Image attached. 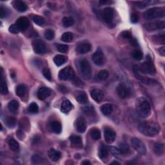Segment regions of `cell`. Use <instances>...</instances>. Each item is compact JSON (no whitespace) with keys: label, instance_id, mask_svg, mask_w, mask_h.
Segmentation results:
<instances>
[{"label":"cell","instance_id":"cell-1","mask_svg":"<svg viewBox=\"0 0 165 165\" xmlns=\"http://www.w3.org/2000/svg\"><path fill=\"white\" fill-rule=\"evenodd\" d=\"M160 128L154 122H143L138 126V130L143 135L148 137H154L158 134Z\"/></svg>","mask_w":165,"mask_h":165},{"label":"cell","instance_id":"cell-2","mask_svg":"<svg viewBox=\"0 0 165 165\" xmlns=\"http://www.w3.org/2000/svg\"><path fill=\"white\" fill-rule=\"evenodd\" d=\"M136 110L139 116L143 117H147L150 115V105L145 98L141 97L137 99Z\"/></svg>","mask_w":165,"mask_h":165},{"label":"cell","instance_id":"cell-3","mask_svg":"<svg viewBox=\"0 0 165 165\" xmlns=\"http://www.w3.org/2000/svg\"><path fill=\"white\" fill-rule=\"evenodd\" d=\"M165 16V10L161 7H154L147 10L144 13V18L147 20H152L157 18H164Z\"/></svg>","mask_w":165,"mask_h":165},{"label":"cell","instance_id":"cell-4","mask_svg":"<svg viewBox=\"0 0 165 165\" xmlns=\"http://www.w3.org/2000/svg\"><path fill=\"white\" fill-rule=\"evenodd\" d=\"M79 68L81 74L85 79H90L92 77V69L89 61L83 59L79 61Z\"/></svg>","mask_w":165,"mask_h":165},{"label":"cell","instance_id":"cell-5","mask_svg":"<svg viewBox=\"0 0 165 165\" xmlns=\"http://www.w3.org/2000/svg\"><path fill=\"white\" fill-rule=\"evenodd\" d=\"M139 70L143 73H144V74H147L152 76H153L156 74V69L154 65H153L150 56H147V61L141 64Z\"/></svg>","mask_w":165,"mask_h":165},{"label":"cell","instance_id":"cell-6","mask_svg":"<svg viewBox=\"0 0 165 165\" xmlns=\"http://www.w3.org/2000/svg\"><path fill=\"white\" fill-rule=\"evenodd\" d=\"M58 76L59 79L61 81L74 79L75 78V73L71 67H68L60 70Z\"/></svg>","mask_w":165,"mask_h":165},{"label":"cell","instance_id":"cell-7","mask_svg":"<svg viewBox=\"0 0 165 165\" xmlns=\"http://www.w3.org/2000/svg\"><path fill=\"white\" fill-rule=\"evenodd\" d=\"M131 144L134 150L141 155H145L147 153V148L144 144L140 139L133 137L131 140Z\"/></svg>","mask_w":165,"mask_h":165},{"label":"cell","instance_id":"cell-8","mask_svg":"<svg viewBox=\"0 0 165 165\" xmlns=\"http://www.w3.org/2000/svg\"><path fill=\"white\" fill-rule=\"evenodd\" d=\"M144 29L149 32L154 31L155 30L163 29L165 27V23L164 21H156L147 23L144 25Z\"/></svg>","mask_w":165,"mask_h":165},{"label":"cell","instance_id":"cell-9","mask_svg":"<svg viewBox=\"0 0 165 165\" xmlns=\"http://www.w3.org/2000/svg\"><path fill=\"white\" fill-rule=\"evenodd\" d=\"M92 58L94 61V63L98 65V66H101L105 62V57L104 54L101 51L100 48H98L96 51H95L92 56Z\"/></svg>","mask_w":165,"mask_h":165},{"label":"cell","instance_id":"cell-10","mask_svg":"<svg viewBox=\"0 0 165 165\" xmlns=\"http://www.w3.org/2000/svg\"><path fill=\"white\" fill-rule=\"evenodd\" d=\"M32 46L34 51L36 54H41L45 53L46 51V46L43 41L40 40L34 41L33 42Z\"/></svg>","mask_w":165,"mask_h":165},{"label":"cell","instance_id":"cell-11","mask_svg":"<svg viewBox=\"0 0 165 165\" xmlns=\"http://www.w3.org/2000/svg\"><path fill=\"white\" fill-rule=\"evenodd\" d=\"M76 130L79 133H83L87 129V122L83 117H79L75 122Z\"/></svg>","mask_w":165,"mask_h":165},{"label":"cell","instance_id":"cell-12","mask_svg":"<svg viewBox=\"0 0 165 165\" xmlns=\"http://www.w3.org/2000/svg\"><path fill=\"white\" fill-rule=\"evenodd\" d=\"M116 91L119 96L122 99H126L130 96V90L123 84L119 85L117 87Z\"/></svg>","mask_w":165,"mask_h":165},{"label":"cell","instance_id":"cell-13","mask_svg":"<svg viewBox=\"0 0 165 165\" xmlns=\"http://www.w3.org/2000/svg\"><path fill=\"white\" fill-rule=\"evenodd\" d=\"M105 141L108 143H112L116 139V133L114 130L110 128H105Z\"/></svg>","mask_w":165,"mask_h":165},{"label":"cell","instance_id":"cell-14","mask_svg":"<svg viewBox=\"0 0 165 165\" xmlns=\"http://www.w3.org/2000/svg\"><path fill=\"white\" fill-rule=\"evenodd\" d=\"M91 50V45L88 42H81L77 45L76 51L81 54L88 53Z\"/></svg>","mask_w":165,"mask_h":165},{"label":"cell","instance_id":"cell-15","mask_svg":"<svg viewBox=\"0 0 165 165\" xmlns=\"http://www.w3.org/2000/svg\"><path fill=\"white\" fill-rule=\"evenodd\" d=\"M102 17L106 23H110L112 21V19L114 17L113 9L112 8H110V7H107V8H105L103 11Z\"/></svg>","mask_w":165,"mask_h":165},{"label":"cell","instance_id":"cell-16","mask_svg":"<svg viewBox=\"0 0 165 165\" xmlns=\"http://www.w3.org/2000/svg\"><path fill=\"white\" fill-rule=\"evenodd\" d=\"M16 24L21 31H24L29 28L30 26V21L27 18L21 17L17 20Z\"/></svg>","mask_w":165,"mask_h":165},{"label":"cell","instance_id":"cell-17","mask_svg":"<svg viewBox=\"0 0 165 165\" xmlns=\"http://www.w3.org/2000/svg\"><path fill=\"white\" fill-rule=\"evenodd\" d=\"M51 90L47 87H41L37 92V98L40 100H44L51 95Z\"/></svg>","mask_w":165,"mask_h":165},{"label":"cell","instance_id":"cell-18","mask_svg":"<svg viewBox=\"0 0 165 165\" xmlns=\"http://www.w3.org/2000/svg\"><path fill=\"white\" fill-rule=\"evenodd\" d=\"M90 95L92 98L95 102L99 103L103 100V97H104V94H103L102 90H101L94 89L93 90L91 91Z\"/></svg>","mask_w":165,"mask_h":165},{"label":"cell","instance_id":"cell-19","mask_svg":"<svg viewBox=\"0 0 165 165\" xmlns=\"http://www.w3.org/2000/svg\"><path fill=\"white\" fill-rule=\"evenodd\" d=\"M13 5L15 9L21 12H25L28 9V6L26 4V3L21 1V0H16V1H13Z\"/></svg>","mask_w":165,"mask_h":165},{"label":"cell","instance_id":"cell-20","mask_svg":"<svg viewBox=\"0 0 165 165\" xmlns=\"http://www.w3.org/2000/svg\"><path fill=\"white\" fill-rule=\"evenodd\" d=\"M0 92L2 95H5L8 93V87L5 80L3 77V68H1V79H0Z\"/></svg>","mask_w":165,"mask_h":165},{"label":"cell","instance_id":"cell-21","mask_svg":"<svg viewBox=\"0 0 165 165\" xmlns=\"http://www.w3.org/2000/svg\"><path fill=\"white\" fill-rule=\"evenodd\" d=\"M48 155L49 158L53 161H57L61 158V153L60 152L56 150L51 148L48 152Z\"/></svg>","mask_w":165,"mask_h":165},{"label":"cell","instance_id":"cell-22","mask_svg":"<svg viewBox=\"0 0 165 165\" xmlns=\"http://www.w3.org/2000/svg\"><path fill=\"white\" fill-rule=\"evenodd\" d=\"M72 109V105L70 101L65 100L61 106V111L62 112L67 114Z\"/></svg>","mask_w":165,"mask_h":165},{"label":"cell","instance_id":"cell-23","mask_svg":"<svg viewBox=\"0 0 165 165\" xmlns=\"http://www.w3.org/2000/svg\"><path fill=\"white\" fill-rule=\"evenodd\" d=\"M70 141L71 142V143L74 146H75V147H81L83 146L81 137L79 136H75V135L71 136L70 137Z\"/></svg>","mask_w":165,"mask_h":165},{"label":"cell","instance_id":"cell-24","mask_svg":"<svg viewBox=\"0 0 165 165\" xmlns=\"http://www.w3.org/2000/svg\"><path fill=\"white\" fill-rule=\"evenodd\" d=\"M8 144L11 150H12L14 152L18 151L19 148H20V145H19V143H18L17 141L15 140L12 137L9 138L8 140Z\"/></svg>","mask_w":165,"mask_h":165},{"label":"cell","instance_id":"cell-25","mask_svg":"<svg viewBox=\"0 0 165 165\" xmlns=\"http://www.w3.org/2000/svg\"><path fill=\"white\" fill-rule=\"evenodd\" d=\"M164 144L161 143H155L153 145V152L157 155H162L164 153Z\"/></svg>","mask_w":165,"mask_h":165},{"label":"cell","instance_id":"cell-26","mask_svg":"<svg viewBox=\"0 0 165 165\" xmlns=\"http://www.w3.org/2000/svg\"><path fill=\"white\" fill-rule=\"evenodd\" d=\"M8 109L10 112L16 114L19 109V103L16 100L11 101L8 105Z\"/></svg>","mask_w":165,"mask_h":165},{"label":"cell","instance_id":"cell-27","mask_svg":"<svg viewBox=\"0 0 165 165\" xmlns=\"http://www.w3.org/2000/svg\"><path fill=\"white\" fill-rule=\"evenodd\" d=\"M51 128L52 131L56 133H60L62 130V126L59 121H54L51 123Z\"/></svg>","mask_w":165,"mask_h":165},{"label":"cell","instance_id":"cell-28","mask_svg":"<svg viewBox=\"0 0 165 165\" xmlns=\"http://www.w3.org/2000/svg\"><path fill=\"white\" fill-rule=\"evenodd\" d=\"M67 61V57L62 55H57L54 58V62L57 65V66H61L63 65Z\"/></svg>","mask_w":165,"mask_h":165},{"label":"cell","instance_id":"cell-29","mask_svg":"<svg viewBox=\"0 0 165 165\" xmlns=\"http://www.w3.org/2000/svg\"><path fill=\"white\" fill-rule=\"evenodd\" d=\"M112 106L110 104H105L101 106V111L105 116H109L112 112Z\"/></svg>","mask_w":165,"mask_h":165},{"label":"cell","instance_id":"cell-30","mask_svg":"<svg viewBox=\"0 0 165 165\" xmlns=\"http://www.w3.org/2000/svg\"><path fill=\"white\" fill-rule=\"evenodd\" d=\"M98 155H99V158L101 159H104L106 158L107 156H108V155H109L108 148H107L105 146L101 145L100 148H99Z\"/></svg>","mask_w":165,"mask_h":165},{"label":"cell","instance_id":"cell-31","mask_svg":"<svg viewBox=\"0 0 165 165\" xmlns=\"http://www.w3.org/2000/svg\"><path fill=\"white\" fill-rule=\"evenodd\" d=\"M152 40L154 43L157 44L164 45L165 43V36L164 34H158V35L153 36L152 37Z\"/></svg>","mask_w":165,"mask_h":165},{"label":"cell","instance_id":"cell-32","mask_svg":"<svg viewBox=\"0 0 165 165\" xmlns=\"http://www.w3.org/2000/svg\"><path fill=\"white\" fill-rule=\"evenodd\" d=\"M5 122L7 126L10 128H14V126L16 125V119L14 117H11V116L7 117L6 118Z\"/></svg>","mask_w":165,"mask_h":165},{"label":"cell","instance_id":"cell-33","mask_svg":"<svg viewBox=\"0 0 165 165\" xmlns=\"http://www.w3.org/2000/svg\"><path fill=\"white\" fill-rule=\"evenodd\" d=\"M76 100L80 104H85L88 102L87 95L85 92L80 93L76 98Z\"/></svg>","mask_w":165,"mask_h":165},{"label":"cell","instance_id":"cell-34","mask_svg":"<svg viewBox=\"0 0 165 165\" xmlns=\"http://www.w3.org/2000/svg\"><path fill=\"white\" fill-rule=\"evenodd\" d=\"M26 87L24 85H20L16 88V94L19 97L23 98L24 97L26 93Z\"/></svg>","mask_w":165,"mask_h":165},{"label":"cell","instance_id":"cell-35","mask_svg":"<svg viewBox=\"0 0 165 165\" xmlns=\"http://www.w3.org/2000/svg\"><path fill=\"white\" fill-rule=\"evenodd\" d=\"M73 37H74V36H73V34L71 32H65L62 36L61 37V40H62L63 41L65 42V43H69V42H70L72 40H73Z\"/></svg>","mask_w":165,"mask_h":165},{"label":"cell","instance_id":"cell-36","mask_svg":"<svg viewBox=\"0 0 165 165\" xmlns=\"http://www.w3.org/2000/svg\"><path fill=\"white\" fill-rule=\"evenodd\" d=\"M90 134L91 137L94 140H99L101 138L100 130L97 128H94L92 130H91Z\"/></svg>","mask_w":165,"mask_h":165},{"label":"cell","instance_id":"cell-37","mask_svg":"<svg viewBox=\"0 0 165 165\" xmlns=\"http://www.w3.org/2000/svg\"><path fill=\"white\" fill-rule=\"evenodd\" d=\"M119 150H120L121 155L127 154V153H128L129 151H130V148H129L128 145L125 143H122L120 144Z\"/></svg>","mask_w":165,"mask_h":165},{"label":"cell","instance_id":"cell-38","mask_svg":"<svg viewBox=\"0 0 165 165\" xmlns=\"http://www.w3.org/2000/svg\"><path fill=\"white\" fill-rule=\"evenodd\" d=\"M62 22L65 27H69L74 24V20L71 17H65L63 19Z\"/></svg>","mask_w":165,"mask_h":165},{"label":"cell","instance_id":"cell-39","mask_svg":"<svg viewBox=\"0 0 165 165\" xmlns=\"http://www.w3.org/2000/svg\"><path fill=\"white\" fill-rule=\"evenodd\" d=\"M109 76V72L106 70H103L98 73V78L101 81H104L108 78Z\"/></svg>","mask_w":165,"mask_h":165},{"label":"cell","instance_id":"cell-40","mask_svg":"<svg viewBox=\"0 0 165 165\" xmlns=\"http://www.w3.org/2000/svg\"><path fill=\"white\" fill-rule=\"evenodd\" d=\"M32 20L36 24L40 26L43 25L45 23V19L43 17L38 16V15L34 16L32 18Z\"/></svg>","mask_w":165,"mask_h":165},{"label":"cell","instance_id":"cell-41","mask_svg":"<svg viewBox=\"0 0 165 165\" xmlns=\"http://www.w3.org/2000/svg\"><path fill=\"white\" fill-rule=\"evenodd\" d=\"M44 36L47 40H52L54 38L55 33L54 32V30L51 29H47V30H45Z\"/></svg>","mask_w":165,"mask_h":165},{"label":"cell","instance_id":"cell-42","mask_svg":"<svg viewBox=\"0 0 165 165\" xmlns=\"http://www.w3.org/2000/svg\"><path fill=\"white\" fill-rule=\"evenodd\" d=\"M132 56L134 59L137 61H140L143 58V52L139 51V50H136V51H133V52L132 54Z\"/></svg>","mask_w":165,"mask_h":165},{"label":"cell","instance_id":"cell-43","mask_svg":"<svg viewBox=\"0 0 165 165\" xmlns=\"http://www.w3.org/2000/svg\"><path fill=\"white\" fill-rule=\"evenodd\" d=\"M29 111L32 114H37L39 112V107L36 103H32L29 106Z\"/></svg>","mask_w":165,"mask_h":165},{"label":"cell","instance_id":"cell-44","mask_svg":"<svg viewBox=\"0 0 165 165\" xmlns=\"http://www.w3.org/2000/svg\"><path fill=\"white\" fill-rule=\"evenodd\" d=\"M20 126L22 129H28L29 128V122L27 118H23L20 121Z\"/></svg>","mask_w":165,"mask_h":165},{"label":"cell","instance_id":"cell-45","mask_svg":"<svg viewBox=\"0 0 165 165\" xmlns=\"http://www.w3.org/2000/svg\"><path fill=\"white\" fill-rule=\"evenodd\" d=\"M9 31L11 33L15 34H18L19 32L21 31V30H20V29H19V27L17 26L16 24H13V25H11L10 27H9Z\"/></svg>","mask_w":165,"mask_h":165},{"label":"cell","instance_id":"cell-46","mask_svg":"<svg viewBox=\"0 0 165 165\" xmlns=\"http://www.w3.org/2000/svg\"><path fill=\"white\" fill-rule=\"evenodd\" d=\"M43 74L45 78L47 79L48 81H51L52 79V75H51V72L50 71V70L48 68H44L43 70Z\"/></svg>","mask_w":165,"mask_h":165},{"label":"cell","instance_id":"cell-47","mask_svg":"<svg viewBox=\"0 0 165 165\" xmlns=\"http://www.w3.org/2000/svg\"><path fill=\"white\" fill-rule=\"evenodd\" d=\"M109 148H110V151L111 152V153H112V154L114 155L115 156L121 155V153H120V150H119V148H117L116 147H109Z\"/></svg>","mask_w":165,"mask_h":165},{"label":"cell","instance_id":"cell-48","mask_svg":"<svg viewBox=\"0 0 165 165\" xmlns=\"http://www.w3.org/2000/svg\"><path fill=\"white\" fill-rule=\"evenodd\" d=\"M57 49H58L59 52L65 53L68 51V47L66 45H59L58 47H57Z\"/></svg>","mask_w":165,"mask_h":165},{"label":"cell","instance_id":"cell-49","mask_svg":"<svg viewBox=\"0 0 165 165\" xmlns=\"http://www.w3.org/2000/svg\"><path fill=\"white\" fill-rule=\"evenodd\" d=\"M130 20L133 23H136L139 21V16L136 13H133L131 15V18H130Z\"/></svg>","mask_w":165,"mask_h":165},{"label":"cell","instance_id":"cell-50","mask_svg":"<svg viewBox=\"0 0 165 165\" xmlns=\"http://www.w3.org/2000/svg\"><path fill=\"white\" fill-rule=\"evenodd\" d=\"M16 136L17 137L20 139V140H23L25 138V133L23 132V131L22 130H19L17 131V133H16Z\"/></svg>","mask_w":165,"mask_h":165},{"label":"cell","instance_id":"cell-51","mask_svg":"<svg viewBox=\"0 0 165 165\" xmlns=\"http://www.w3.org/2000/svg\"><path fill=\"white\" fill-rule=\"evenodd\" d=\"M93 109L94 108H92V107H91V106H86L83 108V111L86 114L89 115L90 114H92L93 110H94Z\"/></svg>","mask_w":165,"mask_h":165},{"label":"cell","instance_id":"cell-52","mask_svg":"<svg viewBox=\"0 0 165 165\" xmlns=\"http://www.w3.org/2000/svg\"><path fill=\"white\" fill-rule=\"evenodd\" d=\"M122 37L125 38V39H128V40H130L132 37L131 32L129 31H125L122 32Z\"/></svg>","mask_w":165,"mask_h":165},{"label":"cell","instance_id":"cell-53","mask_svg":"<svg viewBox=\"0 0 165 165\" xmlns=\"http://www.w3.org/2000/svg\"><path fill=\"white\" fill-rule=\"evenodd\" d=\"M6 16H7V11L3 9V7H1V8H0V17H1V18H3Z\"/></svg>","mask_w":165,"mask_h":165},{"label":"cell","instance_id":"cell-54","mask_svg":"<svg viewBox=\"0 0 165 165\" xmlns=\"http://www.w3.org/2000/svg\"><path fill=\"white\" fill-rule=\"evenodd\" d=\"M130 43H131V45L132 46H133V47H137V46L138 45V43H137V41L136 39H134V38L132 37L131 39L130 40Z\"/></svg>","mask_w":165,"mask_h":165},{"label":"cell","instance_id":"cell-55","mask_svg":"<svg viewBox=\"0 0 165 165\" xmlns=\"http://www.w3.org/2000/svg\"><path fill=\"white\" fill-rule=\"evenodd\" d=\"M159 53H160V54L162 56H164L165 55V48H164V47H161L159 49Z\"/></svg>","mask_w":165,"mask_h":165},{"label":"cell","instance_id":"cell-56","mask_svg":"<svg viewBox=\"0 0 165 165\" xmlns=\"http://www.w3.org/2000/svg\"><path fill=\"white\" fill-rule=\"evenodd\" d=\"M81 164H84V165H88V164H90V162L89 161L86 160V161H84L83 162H82Z\"/></svg>","mask_w":165,"mask_h":165},{"label":"cell","instance_id":"cell-57","mask_svg":"<svg viewBox=\"0 0 165 165\" xmlns=\"http://www.w3.org/2000/svg\"><path fill=\"white\" fill-rule=\"evenodd\" d=\"M99 3H103V4H105V3H109V1H99Z\"/></svg>","mask_w":165,"mask_h":165},{"label":"cell","instance_id":"cell-58","mask_svg":"<svg viewBox=\"0 0 165 165\" xmlns=\"http://www.w3.org/2000/svg\"><path fill=\"white\" fill-rule=\"evenodd\" d=\"M120 164V163H119V162H116V161H114V162H112V163H111V164Z\"/></svg>","mask_w":165,"mask_h":165}]
</instances>
